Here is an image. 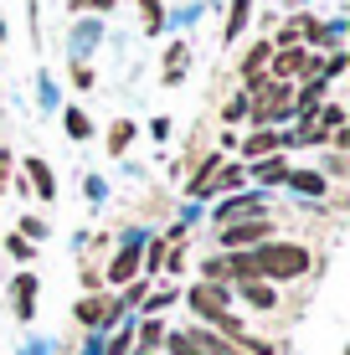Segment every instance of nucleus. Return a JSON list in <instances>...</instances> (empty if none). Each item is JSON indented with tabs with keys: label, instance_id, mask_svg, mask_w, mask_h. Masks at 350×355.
Masks as SVG:
<instances>
[{
	"label": "nucleus",
	"instance_id": "obj_1",
	"mask_svg": "<svg viewBox=\"0 0 350 355\" xmlns=\"http://www.w3.org/2000/svg\"><path fill=\"white\" fill-rule=\"evenodd\" d=\"M227 273L232 278H299V273H309V248H299V242H263L258 252L227 258Z\"/></svg>",
	"mask_w": 350,
	"mask_h": 355
},
{
	"label": "nucleus",
	"instance_id": "obj_2",
	"mask_svg": "<svg viewBox=\"0 0 350 355\" xmlns=\"http://www.w3.org/2000/svg\"><path fill=\"white\" fill-rule=\"evenodd\" d=\"M268 216H252V222H227L222 227V242L227 248H252V242H268Z\"/></svg>",
	"mask_w": 350,
	"mask_h": 355
},
{
	"label": "nucleus",
	"instance_id": "obj_3",
	"mask_svg": "<svg viewBox=\"0 0 350 355\" xmlns=\"http://www.w3.org/2000/svg\"><path fill=\"white\" fill-rule=\"evenodd\" d=\"M191 309L207 314L211 324H222V314H227V288H222V284H196V288H191Z\"/></svg>",
	"mask_w": 350,
	"mask_h": 355
},
{
	"label": "nucleus",
	"instance_id": "obj_4",
	"mask_svg": "<svg viewBox=\"0 0 350 355\" xmlns=\"http://www.w3.org/2000/svg\"><path fill=\"white\" fill-rule=\"evenodd\" d=\"M299 72H320V57L304 46H283L279 52V78H299Z\"/></svg>",
	"mask_w": 350,
	"mask_h": 355
},
{
	"label": "nucleus",
	"instance_id": "obj_5",
	"mask_svg": "<svg viewBox=\"0 0 350 355\" xmlns=\"http://www.w3.org/2000/svg\"><path fill=\"white\" fill-rule=\"evenodd\" d=\"M78 320H82V324H108V320H114V304H103V299H82V304H78Z\"/></svg>",
	"mask_w": 350,
	"mask_h": 355
},
{
	"label": "nucleus",
	"instance_id": "obj_6",
	"mask_svg": "<svg viewBox=\"0 0 350 355\" xmlns=\"http://www.w3.org/2000/svg\"><path fill=\"white\" fill-rule=\"evenodd\" d=\"M247 304L252 309H273V304H279V293H273V284H263V278H247Z\"/></svg>",
	"mask_w": 350,
	"mask_h": 355
},
{
	"label": "nucleus",
	"instance_id": "obj_7",
	"mask_svg": "<svg viewBox=\"0 0 350 355\" xmlns=\"http://www.w3.org/2000/svg\"><path fill=\"white\" fill-rule=\"evenodd\" d=\"M252 211H258V196H237V201H222L216 216H222V227H227V222H237V216H252Z\"/></svg>",
	"mask_w": 350,
	"mask_h": 355
},
{
	"label": "nucleus",
	"instance_id": "obj_8",
	"mask_svg": "<svg viewBox=\"0 0 350 355\" xmlns=\"http://www.w3.org/2000/svg\"><path fill=\"white\" fill-rule=\"evenodd\" d=\"M247 155H252V160H268V155H279V134H273V129L252 134V139H247Z\"/></svg>",
	"mask_w": 350,
	"mask_h": 355
},
{
	"label": "nucleus",
	"instance_id": "obj_9",
	"mask_svg": "<svg viewBox=\"0 0 350 355\" xmlns=\"http://www.w3.org/2000/svg\"><path fill=\"white\" fill-rule=\"evenodd\" d=\"M26 175H31L36 196H57V180H52V170H46L42 160H26Z\"/></svg>",
	"mask_w": 350,
	"mask_h": 355
},
{
	"label": "nucleus",
	"instance_id": "obj_10",
	"mask_svg": "<svg viewBox=\"0 0 350 355\" xmlns=\"http://www.w3.org/2000/svg\"><path fill=\"white\" fill-rule=\"evenodd\" d=\"M134 268H139V252L129 248V252H119V258H114V273H108V278H114V284H129V278H134Z\"/></svg>",
	"mask_w": 350,
	"mask_h": 355
},
{
	"label": "nucleus",
	"instance_id": "obj_11",
	"mask_svg": "<svg viewBox=\"0 0 350 355\" xmlns=\"http://www.w3.org/2000/svg\"><path fill=\"white\" fill-rule=\"evenodd\" d=\"M252 175H258L263 186H268V180H288V165L279 160V155H268V160H258V170H252Z\"/></svg>",
	"mask_w": 350,
	"mask_h": 355
},
{
	"label": "nucleus",
	"instance_id": "obj_12",
	"mask_svg": "<svg viewBox=\"0 0 350 355\" xmlns=\"http://www.w3.org/2000/svg\"><path fill=\"white\" fill-rule=\"evenodd\" d=\"M232 186H243V170H237V165H227L216 180H207V186H201V196H207V191H232Z\"/></svg>",
	"mask_w": 350,
	"mask_h": 355
},
{
	"label": "nucleus",
	"instance_id": "obj_13",
	"mask_svg": "<svg viewBox=\"0 0 350 355\" xmlns=\"http://www.w3.org/2000/svg\"><path fill=\"white\" fill-rule=\"evenodd\" d=\"M247 10H252V0H232V16H227V42L247 26Z\"/></svg>",
	"mask_w": 350,
	"mask_h": 355
},
{
	"label": "nucleus",
	"instance_id": "obj_14",
	"mask_svg": "<svg viewBox=\"0 0 350 355\" xmlns=\"http://www.w3.org/2000/svg\"><path fill=\"white\" fill-rule=\"evenodd\" d=\"M263 62H268V42H258V46H252V52L243 57V72H247V83L263 72Z\"/></svg>",
	"mask_w": 350,
	"mask_h": 355
},
{
	"label": "nucleus",
	"instance_id": "obj_15",
	"mask_svg": "<svg viewBox=\"0 0 350 355\" xmlns=\"http://www.w3.org/2000/svg\"><path fill=\"white\" fill-rule=\"evenodd\" d=\"M288 180H294V191H304V196H320L324 191V180L309 175V170H288Z\"/></svg>",
	"mask_w": 350,
	"mask_h": 355
},
{
	"label": "nucleus",
	"instance_id": "obj_16",
	"mask_svg": "<svg viewBox=\"0 0 350 355\" xmlns=\"http://www.w3.org/2000/svg\"><path fill=\"white\" fill-rule=\"evenodd\" d=\"M320 93H324V83H309V88H304V98H299V114H304V119L320 114Z\"/></svg>",
	"mask_w": 350,
	"mask_h": 355
},
{
	"label": "nucleus",
	"instance_id": "obj_17",
	"mask_svg": "<svg viewBox=\"0 0 350 355\" xmlns=\"http://www.w3.org/2000/svg\"><path fill=\"white\" fill-rule=\"evenodd\" d=\"M31 293H36V278H16V309H21V320L31 314Z\"/></svg>",
	"mask_w": 350,
	"mask_h": 355
},
{
	"label": "nucleus",
	"instance_id": "obj_18",
	"mask_svg": "<svg viewBox=\"0 0 350 355\" xmlns=\"http://www.w3.org/2000/svg\"><path fill=\"white\" fill-rule=\"evenodd\" d=\"M170 355H207L196 345V335H170Z\"/></svg>",
	"mask_w": 350,
	"mask_h": 355
},
{
	"label": "nucleus",
	"instance_id": "obj_19",
	"mask_svg": "<svg viewBox=\"0 0 350 355\" xmlns=\"http://www.w3.org/2000/svg\"><path fill=\"white\" fill-rule=\"evenodd\" d=\"M129 139H134V124H114L108 129V150H124Z\"/></svg>",
	"mask_w": 350,
	"mask_h": 355
},
{
	"label": "nucleus",
	"instance_id": "obj_20",
	"mask_svg": "<svg viewBox=\"0 0 350 355\" xmlns=\"http://www.w3.org/2000/svg\"><path fill=\"white\" fill-rule=\"evenodd\" d=\"M144 10V31H160V0H139Z\"/></svg>",
	"mask_w": 350,
	"mask_h": 355
},
{
	"label": "nucleus",
	"instance_id": "obj_21",
	"mask_svg": "<svg viewBox=\"0 0 350 355\" xmlns=\"http://www.w3.org/2000/svg\"><path fill=\"white\" fill-rule=\"evenodd\" d=\"M160 340H165V329L155 324V320H144V329H139V345L150 350V345H160Z\"/></svg>",
	"mask_w": 350,
	"mask_h": 355
},
{
	"label": "nucleus",
	"instance_id": "obj_22",
	"mask_svg": "<svg viewBox=\"0 0 350 355\" xmlns=\"http://www.w3.org/2000/svg\"><path fill=\"white\" fill-rule=\"evenodd\" d=\"M340 119H345V108H340V103H324V114H320V124H324V129H340ZM324 129H320V134H324Z\"/></svg>",
	"mask_w": 350,
	"mask_h": 355
},
{
	"label": "nucleus",
	"instance_id": "obj_23",
	"mask_svg": "<svg viewBox=\"0 0 350 355\" xmlns=\"http://www.w3.org/2000/svg\"><path fill=\"white\" fill-rule=\"evenodd\" d=\"M67 129H72V139H88V119H82L78 108H72V114H67Z\"/></svg>",
	"mask_w": 350,
	"mask_h": 355
},
{
	"label": "nucleus",
	"instance_id": "obj_24",
	"mask_svg": "<svg viewBox=\"0 0 350 355\" xmlns=\"http://www.w3.org/2000/svg\"><path fill=\"white\" fill-rule=\"evenodd\" d=\"M6 175H10V155H0V191H6Z\"/></svg>",
	"mask_w": 350,
	"mask_h": 355
}]
</instances>
